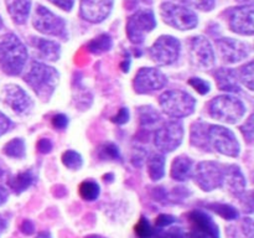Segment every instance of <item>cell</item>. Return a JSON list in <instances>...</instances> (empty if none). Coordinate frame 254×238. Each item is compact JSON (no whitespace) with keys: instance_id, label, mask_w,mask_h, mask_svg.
<instances>
[{"instance_id":"obj_1","label":"cell","mask_w":254,"mask_h":238,"mask_svg":"<svg viewBox=\"0 0 254 238\" xmlns=\"http://www.w3.org/2000/svg\"><path fill=\"white\" fill-rule=\"evenodd\" d=\"M27 60L24 44L15 35L7 34L0 40V68L10 76L22 72Z\"/></svg>"},{"instance_id":"obj_2","label":"cell","mask_w":254,"mask_h":238,"mask_svg":"<svg viewBox=\"0 0 254 238\" xmlns=\"http://www.w3.org/2000/svg\"><path fill=\"white\" fill-rule=\"evenodd\" d=\"M24 81L31 87L41 101L47 102L59 83V73L52 67L40 62H32L31 67L25 74Z\"/></svg>"},{"instance_id":"obj_3","label":"cell","mask_w":254,"mask_h":238,"mask_svg":"<svg viewBox=\"0 0 254 238\" xmlns=\"http://www.w3.org/2000/svg\"><path fill=\"white\" fill-rule=\"evenodd\" d=\"M207 111L212 118L226 123L235 124L245 117L246 107L238 98L231 96H220L207 104Z\"/></svg>"},{"instance_id":"obj_4","label":"cell","mask_w":254,"mask_h":238,"mask_svg":"<svg viewBox=\"0 0 254 238\" xmlns=\"http://www.w3.org/2000/svg\"><path fill=\"white\" fill-rule=\"evenodd\" d=\"M161 108L168 116L174 118H184L195 111L196 102L192 96L184 91L173 89L166 91L159 98Z\"/></svg>"},{"instance_id":"obj_5","label":"cell","mask_w":254,"mask_h":238,"mask_svg":"<svg viewBox=\"0 0 254 238\" xmlns=\"http://www.w3.org/2000/svg\"><path fill=\"white\" fill-rule=\"evenodd\" d=\"M164 21L179 30H191L197 25V16L193 11L181 5L164 2L160 7Z\"/></svg>"},{"instance_id":"obj_6","label":"cell","mask_w":254,"mask_h":238,"mask_svg":"<svg viewBox=\"0 0 254 238\" xmlns=\"http://www.w3.org/2000/svg\"><path fill=\"white\" fill-rule=\"evenodd\" d=\"M32 24L35 29L45 35L56 37H64L66 35V24L64 20L41 5L35 10Z\"/></svg>"},{"instance_id":"obj_7","label":"cell","mask_w":254,"mask_h":238,"mask_svg":"<svg viewBox=\"0 0 254 238\" xmlns=\"http://www.w3.org/2000/svg\"><path fill=\"white\" fill-rule=\"evenodd\" d=\"M208 138H210V145L215 148V150H217L218 153L233 156V158L240 154V143L230 129L220 125H210Z\"/></svg>"},{"instance_id":"obj_8","label":"cell","mask_w":254,"mask_h":238,"mask_svg":"<svg viewBox=\"0 0 254 238\" xmlns=\"http://www.w3.org/2000/svg\"><path fill=\"white\" fill-rule=\"evenodd\" d=\"M180 55V42L173 36H161L149 49V56L155 63L166 66L178 60Z\"/></svg>"},{"instance_id":"obj_9","label":"cell","mask_w":254,"mask_h":238,"mask_svg":"<svg viewBox=\"0 0 254 238\" xmlns=\"http://www.w3.org/2000/svg\"><path fill=\"white\" fill-rule=\"evenodd\" d=\"M183 138V124L179 120H170L155 131V134H154V143H155L156 148L160 149L161 151L170 153V151L175 150L180 145Z\"/></svg>"},{"instance_id":"obj_10","label":"cell","mask_w":254,"mask_h":238,"mask_svg":"<svg viewBox=\"0 0 254 238\" xmlns=\"http://www.w3.org/2000/svg\"><path fill=\"white\" fill-rule=\"evenodd\" d=\"M155 17L151 10H139L131 15L127 24V35L134 44H141L145 34L155 27Z\"/></svg>"},{"instance_id":"obj_11","label":"cell","mask_w":254,"mask_h":238,"mask_svg":"<svg viewBox=\"0 0 254 238\" xmlns=\"http://www.w3.org/2000/svg\"><path fill=\"white\" fill-rule=\"evenodd\" d=\"M0 98L6 106L12 109V112L19 116H27L31 112L34 103L27 96L26 92L19 86L15 84H7L2 88Z\"/></svg>"},{"instance_id":"obj_12","label":"cell","mask_w":254,"mask_h":238,"mask_svg":"<svg viewBox=\"0 0 254 238\" xmlns=\"http://www.w3.org/2000/svg\"><path fill=\"white\" fill-rule=\"evenodd\" d=\"M225 166L212 161H202L196 166L195 180L203 190H213L223 182Z\"/></svg>"},{"instance_id":"obj_13","label":"cell","mask_w":254,"mask_h":238,"mask_svg":"<svg viewBox=\"0 0 254 238\" xmlns=\"http://www.w3.org/2000/svg\"><path fill=\"white\" fill-rule=\"evenodd\" d=\"M189 50H190V60L193 66L198 68H211L215 63V52L205 37H192L190 40Z\"/></svg>"},{"instance_id":"obj_14","label":"cell","mask_w":254,"mask_h":238,"mask_svg":"<svg viewBox=\"0 0 254 238\" xmlns=\"http://www.w3.org/2000/svg\"><path fill=\"white\" fill-rule=\"evenodd\" d=\"M220 57L226 63H236L247 59L251 54V46L245 42L232 39H221L216 41Z\"/></svg>"},{"instance_id":"obj_15","label":"cell","mask_w":254,"mask_h":238,"mask_svg":"<svg viewBox=\"0 0 254 238\" xmlns=\"http://www.w3.org/2000/svg\"><path fill=\"white\" fill-rule=\"evenodd\" d=\"M165 84L166 77L155 68H140L134 78V89L138 93H151Z\"/></svg>"},{"instance_id":"obj_16","label":"cell","mask_w":254,"mask_h":238,"mask_svg":"<svg viewBox=\"0 0 254 238\" xmlns=\"http://www.w3.org/2000/svg\"><path fill=\"white\" fill-rule=\"evenodd\" d=\"M231 30L241 35H253V6H241L232 9L228 14Z\"/></svg>"},{"instance_id":"obj_17","label":"cell","mask_w":254,"mask_h":238,"mask_svg":"<svg viewBox=\"0 0 254 238\" xmlns=\"http://www.w3.org/2000/svg\"><path fill=\"white\" fill-rule=\"evenodd\" d=\"M113 0H82L81 15L91 22H101L109 15Z\"/></svg>"},{"instance_id":"obj_18","label":"cell","mask_w":254,"mask_h":238,"mask_svg":"<svg viewBox=\"0 0 254 238\" xmlns=\"http://www.w3.org/2000/svg\"><path fill=\"white\" fill-rule=\"evenodd\" d=\"M30 45L35 49L41 59L46 61H57L60 57V45L49 40L39 39V37H31Z\"/></svg>"},{"instance_id":"obj_19","label":"cell","mask_w":254,"mask_h":238,"mask_svg":"<svg viewBox=\"0 0 254 238\" xmlns=\"http://www.w3.org/2000/svg\"><path fill=\"white\" fill-rule=\"evenodd\" d=\"M6 7L15 24L22 25L29 16L31 1L30 0H6Z\"/></svg>"},{"instance_id":"obj_20","label":"cell","mask_w":254,"mask_h":238,"mask_svg":"<svg viewBox=\"0 0 254 238\" xmlns=\"http://www.w3.org/2000/svg\"><path fill=\"white\" fill-rule=\"evenodd\" d=\"M190 221L192 222L193 227H196L210 238H218L217 227L207 215L200 211H193L190 213Z\"/></svg>"},{"instance_id":"obj_21","label":"cell","mask_w":254,"mask_h":238,"mask_svg":"<svg viewBox=\"0 0 254 238\" xmlns=\"http://www.w3.org/2000/svg\"><path fill=\"white\" fill-rule=\"evenodd\" d=\"M215 78L217 81V87L221 91L240 92L237 74L232 69L220 68L215 72Z\"/></svg>"},{"instance_id":"obj_22","label":"cell","mask_w":254,"mask_h":238,"mask_svg":"<svg viewBox=\"0 0 254 238\" xmlns=\"http://www.w3.org/2000/svg\"><path fill=\"white\" fill-rule=\"evenodd\" d=\"M193 170V163L189 156L181 155L178 156L175 160L173 161V166H171V176L174 180L184 181L188 180L191 176Z\"/></svg>"},{"instance_id":"obj_23","label":"cell","mask_w":254,"mask_h":238,"mask_svg":"<svg viewBox=\"0 0 254 238\" xmlns=\"http://www.w3.org/2000/svg\"><path fill=\"white\" fill-rule=\"evenodd\" d=\"M208 124L201 123H193L191 126V144L197 148L203 149V150H208L211 148L210 145V138H208Z\"/></svg>"},{"instance_id":"obj_24","label":"cell","mask_w":254,"mask_h":238,"mask_svg":"<svg viewBox=\"0 0 254 238\" xmlns=\"http://www.w3.org/2000/svg\"><path fill=\"white\" fill-rule=\"evenodd\" d=\"M223 181H226L231 190L235 192H241L246 186L245 176L242 171L237 165H230L225 168V174H223Z\"/></svg>"},{"instance_id":"obj_25","label":"cell","mask_w":254,"mask_h":238,"mask_svg":"<svg viewBox=\"0 0 254 238\" xmlns=\"http://www.w3.org/2000/svg\"><path fill=\"white\" fill-rule=\"evenodd\" d=\"M148 173L153 180H160L165 174V158L161 154H151L146 161Z\"/></svg>"},{"instance_id":"obj_26","label":"cell","mask_w":254,"mask_h":238,"mask_svg":"<svg viewBox=\"0 0 254 238\" xmlns=\"http://www.w3.org/2000/svg\"><path fill=\"white\" fill-rule=\"evenodd\" d=\"M34 178H35L31 171H22V173H19L16 176L10 178L9 186L10 188H12V191L20 193L30 187V185L34 182Z\"/></svg>"},{"instance_id":"obj_27","label":"cell","mask_w":254,"mask_h":238,"mask_svg":"<svg viewBox=\"0 0 254 238\" xmlns=\"http://www.w3.org/2000/svg\"><path fill=\"white\" fill-rule=\"evenodd\" d=\"M112 47V40L108 35L103 34L101 36L96 37V39L92 40L91 42H88V45L86 46V51L92 52L94 55H101L103 52L108 51Z\"/></svg>"},{"instance_id":"obj_28","label":"cell","mask_w":254,"mask_h":238,"mask_svg":"<svg viewBox=\"0 0 254 238\" xmlns=\"http://www.w3.org/2000/svg\"><path fill=\"white\" fill-rule=\"evenodd\" d=\"M79 196L86 201H93L98 197L99 195V186L98 183L92 180H86L79 185L78 187Z\"/></svg>"},{"instance_id":"obj_29","label":"cell","mask_w":254,"mask_h":238,"mask_svg":"<svg viewBox=\"0 0 254 238\" xmlns=\"http://www.w3.org/2000/svg\"><path fill=\"white\" fill-rule=\"evenodd\" d=\"M159 119H160V116L151 107L146 106L139 108V121H140V125L145 126V128L146 126L154 125L155 123H158Z\"/></svg>"},{"instance_id":"obj_30","label":"cell","mask_w":254,"mask_h":238,"mask_svg":"<svg viewBox=\"0 0 254 238\" xmlns=\"http://www.w3.org/2000/svg\"><path fill=\"white\" fill-rule=\"evenodd\" d=\"M4 154L11 158H24L25 155V143L22 139L16 138L12 139L11 141L4 146Z\"/></svg>"},{"instance_id":"obj_31","label":"cell","mask_w":254,"mask_h":238,"mask_svg":"<svg viewBox=\"0 0 254 238\" xmlns=\"http://www.w3.org/2000/svg\"><path fill=\"white\" fill-rule=\"evenodd\" d=\"M237 78L247 87L248 89L253 91V62H248L243 67H241L237 72Z\"/></svg>"},{"instance_id":"obj_32","label":"cell","mask_w":254,"mask_h":238,"mask_svg":"<svg viewBox=\"0 0 254 238\" xmlns=\"http://www.w3.org/2000/svg\"><path fill=\"white\" fill-rule=\"evenodd\" d=\"M62 163L66 168L77 170L82 166V158L78 153L73 150H67L62 154Z\"/></svg>"},{"instance_id":"obj_33","label":"cell","mask_w":254,"mask_h":238,"mask_svg":"<svg viewBox=\"0 0 254 238\" xmlns=\"http://www.w3.org/2000/svg\"><path fill=\"white\" fill-rule=\"evenodd\" d=\"M98 156L103 160H116L119 159V150L113 143H106L99 148Z\"/></svg>"},{"instance_id":"obj_34","label":"cell","mask_w":254,"mask_h":238,"mask_svg":"<svg viewBox=\"0 0 254 238\" xmlns=\"http://www.w3.org/2000/svg\"><path fill=\"white\" fill-rule=\"evenodd\" d=\"M134 232L136 233L139 238H149L153 235V228H151L150 223L145 217H140L138 223L134 227Z\"/></svg>"},{"instance_id":"obj_35","label":"cell","mask_w":254,"mask_h":238,"mask_svg":"<svg viewBox=\"0 0 254 238\" xmlns=\"http://www.w3.org/2000/svg\"><path fill=\"white\" fill-rule=\"evenodd\" d=\"M180 1L185 2L186 5H190L195 9L202 10V11H210L216 4V0H180Z\"/></svg>"},{"instance_id":"obj_36","label":"cell","mask_w":254,"mask_h":238,"mask_svg":"<svg viewBox=\"0 0 254 238\" xmlns=\"http://www.w3.org/2000/svg\"><path fill=\"white\" fill-rule=\"evenodd\" d=\"M189 84H190L191 87H193V88L196 89V92H198L200 94H207L211 88L208 82L203 81V79L201 78H197V77L189 79Z\"/></svg>"},{"instance_id":"obj_37","label":"cell","mask_w":254,"mask_h":238,"mask_svg":"<svg viewBox=\"0 0 254 238\" xmlns=\"http://www.w3.org/2000/svg\"><path fill=\"white\" fill-rule=\"evenodd\" d=\"M213 207H215L213 210L217 211L221 216H223V217L227 218V220H235L238 215L237 211H236L235 208L230 207V206L227 205H215Z\"/></svg>"},{"instance_id":"obj_38","label":"cell","mask_w":254,"mask_h":238,"mask_svg":"<svg viewBox=\"0 0 254 238\" xmlns=\"http://www.w3.org/2000/svg\"><path fill=\"white\" fill-rule=\"evenodd\" d=\"M68 124V119L64 114H56V116L52 118V125L54 128H56L57 130H64V128Z\"/></svg>"},{"instance_id":"obj_39","label":"cell","mask_w":254,"mask_h":238,"mask_svg":"<svg viewBox=\"0 0 254 238\" xmlns=\"http://www.w3.org/2000/svg\"><path fill=\"white\" fill-rule=\"evenodd\" d=\"M37 151L41 154H49L52 150V141L47 138H42L36 144Z\"/></svg>"},{"instance_id":"obj_40","label":"cell","mask_w":254,"mask_h":238,"mask_svg":"<svg viewBox=\"0 0 254 238\" xmlns=\"http://www.w3.org/2000/svg\"><path fill=\"white\" fill-rule=\"evenodd\" d=\"M242 133H243V135L247 138L248 143H252V140H253V117H250L247 120V123H245V125L242 126Z\"/></svg>"},{"instance_id":"obj_41","label":"cell","mask_w":254,"mask_h":238,"mask_svg":"<svg viewBox=\"0 0 254 238\" xmlns=\"http://www.w3.org/2000/svg\"><path fill=\"white\" fill-rule=\"evenodd\" d=\"M129 120V112L127 108H121L118 111V113L112 118V121L117 124H124Z\"/></svg>"},{"instance_id":"obj_42","label":"cell","mask_w":254,"mask_h":238,"mask_svg":"<svg viewBox=\"0 0 254 238\" xmlns=\"http://www.w3.org/2000/svg\"><path fill=\"white\" fill-rule=\"evenodd\" d=\"M10 126H11V121H10V119L0 112V136H1L2 134L6 133V131L10 129Z\"/></svg>"},{"instance_id":"obj_43","label":"cell","mask_w":254,"mask_h":238,"mask_svg":"<svg viewBox=\"0 0 254 238\" xmlns=\"http://www.w3.org/2000/svg\"><path fill=\"white\" fill-rule=\"evenodd\" d=\"M175 221V218L171 217L169 215H160L158 218H156V227H164V226H169Z\"/></svg>"},{"instance_id":"obj_44","label":"cell","mask_w":254,"mask_h":238,"mask_svg":"<svg viewBox=\"0 0 254 238\" xmlns=\"http://www.w3.org/2000/svg\"><path fill=\"white\" fill-rule=\"evenodd\" d=\"M50 1L56 6L61 7L62 10H66V11H69L73 6V0H50Z\"/></svg>"},{"instance_id":"obj_45","label":"cell","mask_w":254,"mask_h":238,"mask_svg":"<svg viewBox=\"0 0 254 238\" xmlns=\"http://www.w3.org/2000/svg\"><path fill=\"white\" fill-rule=\"evenodd\" d=\"M21 231L26 235H30V233L34 232V226L30 221H24V223L21 225Z\"/></svg>"},{"instance_id":"obj_46","label":"cell","mask_w":254,"mask_h":238,"mask_svg":"<svg viewBox=\"0 0 254 238\" xmlns=\"http://www.w3.org/2000/svg\"><path fill=\"white\" fill-rule=\"evenodd\" d=\"M7 198V191L5 190L2 186H0V205H2V203L6 201Z\"/></svg>"},{"instance_id":"obj_47","label":"cell","mask_w":254,"mask_h":238,"mask_svg":"<svg viewBox=\"0 0 254 238\" xmlns=\"http://www.w3.org/2000/svg\"><path fill=\"white\" fill-rule=\"evenodd\" d=\"M6 174H7L6 168H5V166L0 163V178H5V176H6Z\"/></svg>"},{"instance_id":"obj_48","label":"cell","mask_w":254,"mask_h":238,"mask_svg":"<svg viewBox=\"0 0 254 238\" xmlns=\"http://www.w3.org/2000/svg\"><path fill=\"white\" fill-rule=\"evenodd\" d=\"M4 227H5V223L2 222V220H1V218H0V231L4 230Z\"/></svg>"},{"instance_id":"obj_49","label":"cell","mask_w":254,"mask_h":238,"mask_svg":"<svg viewBox=\"0 0 254 238\" xmlns=\"http://www.w3.org/2000/svg\"><path fill=\"white\" fill-rule=\"evenodd\" d=\"M1 26H2V22H1V19H0V29H1Z\"/></svg>"}]
</instances>
